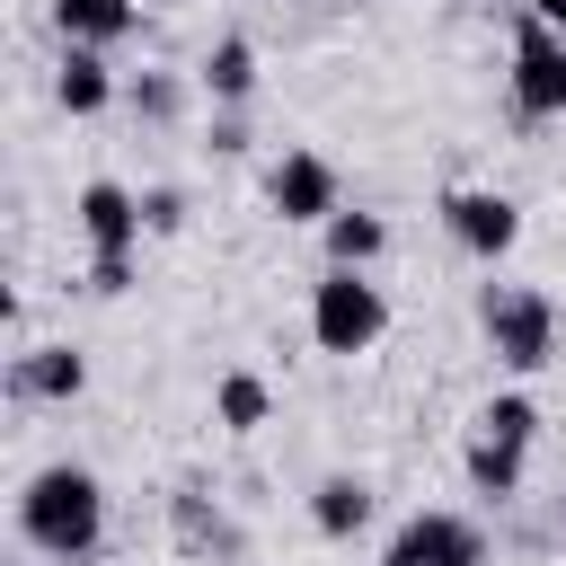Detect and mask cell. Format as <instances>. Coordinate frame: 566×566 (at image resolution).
Returning a JSON list of instances; mask_svg holds the SVG:
<instances>
[{"instance_id":"cell-1","label":"cell","mask_w":566,"mask_h":566,"mask_svg":"<svg viewBox=\"0 0 566 566\" xmlns=\"http://www.w3.org/2000/svg\"><path fill=\"white\" fill-rule=\"evenodd\" d=\"M18 539H27L35 557H53V566L97 557V539H106V478H97L88 460H44V469H27V486H18Z\"/></svg>"},{"instance_id":"cell-13","label":"cell","mask_w":566,"mask_h":566,"mask_svg":"<svg viewBox=\"0 0 566 566\" xmlns=\"http://www.w3.org/2000/svg\"><path fill=\"white\" fill-rule=\"evenodd\" d=\"M53 97H62V115H106V106H115V71H106V53H97V44H62V62H53Z\"/></svg>"},{"instance_id":"cell-22","label":"cell","mask_w":566,"mask_h":566,"mask_svg":"<svg viewBox=\"0 0 566 566\" xmlns=\"http://www.w3.org/2000/svg\"><path fill=\"white\" fill-rule=\"evenodd\" d=\"M522 9H531V18H548V27L566 35V0H522Z\"/></svg>"},{"instance_id":"cell-18","label":"cell","mask_w":566,"mask_h":566,"mask_svg":"<svg viewBox=\"0 0 566 566\" xmlns=\"http://www.w3.org/2000/svg\"><path fill=\"white\" fill-rule=\"evenodd\" d=\"M142 230L150 239H177L186 230V186H142Z\"/></svg>"},{"instance_id":"cell-12","label":"cell","mask_w":566,"mask_h":566,"mask_svg":"<svg viewBox=\"0 0 566 566\" xmlns=\"http://www.w3.org/2000/svg\"><path fill=\"white\" fill-rule=\"evenodd\" d=\"M310 531H318V539H354V531H371V478L327 469V478L310 486Z\"/></svg>"},{"instance_id":"cell-9","label":"cell","mask_w":566,"mask_h":566,"mask_svg":"<svg viewBox=\"0 0 566 566\" xmlns=\"http://www.w3.org/2000/svg\"><path fill=\"white\" fill-rule=\"evenodd\" d=\"M80 389H88V354H71V345H27L9 363V398H27V407H71Z\"/></svg>"},{"instance_id":"cell-5","label":"cell","mask_w":566,"mask_h":566,"mask_svg":"<svg viewBox=\"0 0 566 566\" xmlns=\"http://www.w3.org/2000/svg\"><path fill=\"white\" fill-rule=\"evenodd\" d=\"M265 212L292 221V230H327V221L345 212V177H336V159H327V150H283V159L265 168Z\"/></svg>"},{"instance_id":"cell-14","label":"cell","mask_w":566,"mask_h":566,"mask_svg":"<svg viewBox=\"0 0 566 566\" xmlns=\"http://www.w3.org/2000/svg\"><path fill=\"white\" fill-rule=\"evenodd\" d=\"M318 248H327V265H345V274H371V265L389 256V221H380V212H363V203H345V212L318 230Z\"/></svg>"},{"instance_id":"cell-4","label":"cell","mask_w":566,"mask_h":566,"mask_svg":"<svg viewBox=\"0 0 566 566\" xmlns=\"http://www.w3.org/2000/svg\"><path fill=\"white\" fill-rule=\"evenodd\" d=\"M513 115L522 124H557L566 115V35L548 18H513Z\"/></svg>"},{"instance_id":"cell-15","label":"cell","mask_w":566,"mask_h":566,"mask_svg":"<svg viewBox=\"0 0 566 566\" xmlns=\"http://www.w3.org/2000/svg\"><path fill=\"white\" fill-rule=\"evenodd\" d=\"M460 469H469V486H478L486 504H504V495H522V469H531V451H513V442H495V433H469Z\"/></svg>"},{"instance_id":"cell-19","label":"cell","mask_w":566,"mask_h":566,"mask_svg":"<svg viewBox=\"0 0 566 566\" xmlns=\"http://www.w3.org/2000/svg\"><path fill=\"white\" fill-rule=\"evenodd\" d=\"M177 106H186V88H177V80H159V71H142V80H133V115H142V124H168Z\"/></svg>"},{"instance_id":"cell-20","label":"cell","mask_w":566,"mask_h":566,"mask_svg":"<svg viewBox=\"0 0 566 566\" xmlns=\"http://www.w3.org/2000/svg\"><path fill=\"white\" fill-rule=\"evenodd\" d=\"M133 283H142V256H88V292L97 301H124Z\"/></svg>"},{"instance_id":"cell-16","label":"cell","mask_w":566,"mask_h":566,"mask_svg":"<svg viewBox=\"0 0 566 566\" xmlns=\"http://www.w3.org/2000/svg\"><path fill=\"white\" fill-rule=\"evenodd\" d=\"M265 416H274L265 371H221V380H212V424H221V433H256Z\"/></svg>"},{"instance_id":"cell-2","label":"cell","mask_w":566,"mask_h":566,"mask_svg":"<svg viewBox=\"0 0 566 566\" xmlns=\"http://www.w3.org/2000/svg\"><path fill=\"white\" fill-rule=\"evenodd\" d=\"M478 336H486L495 371L539 380L557 363V301L539 283H478Z\"/></svg>"},{"instance_id":"cell-11","label":"cell","mask_w":566,"mask_h":566,"mask_svg":"<svg viewBox=\"0 0 566 566\" xmlns=\"http://www.w3.org/2000/svg\"><path fill=\"white\" fill-rule=\"evenodd\" d=\"M44 9H53V35L62 44H97V53H115L142 27V0H44Z\"/></svg>"},{"instance_id":"cell-8","label":"cell","mask_w":566,"mask_h":566,"mask_svg":"<svg viewBox=\"0 0 566 566\" xmlns=\"http://www.w3.org/2000/svg\"><path fill=\"white\" fill-rule=\"evenodd\" d=\"M71 221H80V239H88V256H142V195L124 186V177H88L80 195H71Z\"/></svg>"},{"instance_id":"cell-21","label":"cell","mask_w":566,"mask_h":566,"mask_svg":"<svg viewBox=\"0 0 566 566\" xmlns=\"http://www.w3.org/2000/svg\"><path fill=\"white\" fill-rule=\"evenodd\" d=\"M212 150L239 159V150H248V115H212Z\"/></svg>"},{"instance_id":"cell-7","label":"cell","mask_w":566,"mask_h":566,"mask_svg":"<svg viewBox=\"0 0 566 566\" xmlns=\"http://www.w3.org/2000/svg\"><path fill=\"white\" fill-rule=\"evenodd\" d=\"M380 566H486V531H478L469 513L424 504V513H407V522L389 531Z\"/></svg>"},{"instance_id":"cell-10","label":"cell","mask_w":566,"mask_h":566,"mask_svg":"<svg viewBox=\"0 0 566 566\" xmlns=\"http://www.w3.org/2000/svg\"><path fill=\"white\" fill-rule=\"evenodd\" d=\"M256 80H265V62H256V44H248V35H212V53L195 62V88L212 97V115H248Z\"/></svg>"},{"instance_id":"cell-3","label":"cell","mask_w":566,"mask_h":566,"mask_svg":"<svg viewBox=\"0 0 566 566\" xmlns=\"http://www.w3.org/2000/svg\"><path fill=\"white\" fill-rule=\"evenodd\" d=\"M380 336H389V292H380L371 274L327 265V274L310 283V345L336 354V363H354V354H371Z\"/></svg>"},{"instance_id":"cell-17","label":"cell","mask_w":566,"mask_h":566,"mask_svg":"<svg viewBox=\"0 0 566 566\" xmlns=\"http://www.w3.org/2000/svg\"><path fill=\"white\" fill-rule=\"evenodd\" d=\"M478 433H495V442L531 451V442H539V398H531V389H495V398L478 407Z\"/></svg>"},{"instance_id":"cell-6","label":"cell","mask_w":566,"mask_h":566,"mask_svg":"<svg viewBox=\"0 0 566 566\" xmlns=\"http://www.w3.org/2000/svg\"><path fill=\"white\" fill-rule=\"evenodd\" d=\"M442 230H451V248H460V256L504 265V256L522 248V203H513V195H495V186H451V195H442Z\"/></svg>"}]
</instances>
